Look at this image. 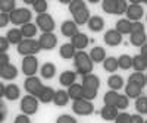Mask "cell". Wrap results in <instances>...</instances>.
I'll use <instances>...</instances> for the list:
<instances>
[{"mask_svg":"<svg viewBox=\"0 0 147 123\" xmlns=\"http://www.w3.org/2000/svg\"><path fill=\"white\" fill-rule=\"evenodd\" d=\"M93 63L94 61L91 60L90 54L85 53V51H77L75 57H74V66H75V72L81 76H85L91 73L93 70Z\"/></svg>","mask_w":147,"mask_h":123,"instance_id":"obj_1","label":"cell"},{"mask_svg":"<svg viewBox=\"0 0 147 123\" xmlns=\"http://www.w3.org/2000/svg\"><path fill=\"white\" fill-rule=\"evenodd\" d=\"M16 50L24 57H25V56H34V54H37L41 50V45H40L38 40H34V38L28 40V38H25L21 44L16 45Z\"/></svg>","mask_w":147,"mask_h":123,"instance_id":"obj_2","label":"cell"},{"mask_svg":"<svg viewBox=\"0 0 147 123\" xmlns=\"http://www.w3.org/2000/svg\"><path fill=\"white\" fill-rule=\"evenodd\" d=\"M38 103H40L38 97L27 94L25 97L21 98V112L27 116H32L38 112Z\"/></svg>","mask_w":147,"mask_h":123,"instance_id":"obj_3","label":"cell"},{"mask_svg":"<svg viewBox=\"0 0 147 123\" xmlns=\"http://www.w3.org/2000/svg\"><path fill=\"white\" fill-rule=\"evenodd\" d=\"M9 16H10V22L13 25H21V27L25 25V23H30L32 19V13L28 7H21V9L18 7Z\"/></svg>","mask_w":147,"mask_h":123,"instance_id":"obj_4","label":"cell"},{"mask_svg":"<svg viewBox=\"0 0 147 123\" xmlns=\"http://www.w3.org/2000/svg\"><path fill=\"white\" fill-rule=\"evenodd\" d=\"M21 70L27 78L30 76H35L37 70H38V59L35 56H25L22 59L21 63Z\"/></svg>","mask_w":147,"mask_h":123,"instance_id":"obj_5","label":"cell"},{"mask_svg":"<svg viewBox=\"0 0 147 123\" xmlns=\"http://www.w3.org/2000/svg\"><path fill=\"white\" fill-rule=\"evenodd\" d=\"M35 25L38 27L40 31H43V34H47V32H53L55 31V19L52 15L49 13H43V15H37L35 18Z\"/></svg>","mask_w":147,"mask_h":123,"instance_id":"obj_6","label":"cell"},{"mask_svg":"<svg viewBox=\"0 0 147 123\" xmlns=\"http://www.w3.org/2000/svg\"><path fill=\"white\" fill-rule=\"evenodd\" d=\"M72 112L78 114V116H90L94 113V106L91 101L87 100H78V101H74L72 104Z\"/></svg>","mask_w":147,"mask_h":123,"instance_id":"obj_7","label":"cell"},{"mask_svg":"<svg viewBox=\"0 0 147 123\" xmlns=\"http://www.w3.org/2000/svg\"><path fill=\"white\" fill-rule=\"evenodd\" d=\"M43 84L40 81V78H35V76H30L25 79L24 82V90H25L30 95H34V97H38L43 91Z\"/></svg>","mask_w":147,"mask_h":123,"instance_id":"obj_8","label":"cell"},{"mask_svg":"<svg viewBox=\"0 0 147 123\" xmlns=\"http://www.w3.org/2000/svg\"><path fill=\"white\" fill-rule=\"evenodd\" d=\"M143 15H144V7L140 5V2L132 0V3L127 9V19L131 22H140Z\"/></svg>","mask_w":147,"mask_h":123,"instance_id":"obj_9","label":"cell"},{"mask_svg":"<svg viewBox=\"0 0 147 123\" xmlns=\"http://www.w3.org/2000/svg\"><path fill=\"white\" fill-rule=\"evenodd\" d=\"M38 43L41 45V50H53L57 45V37L53 32H47V34H41Z\"/></svg>","mask_w":147,"mask_h":123,"instance_id":"obj_10","label":"cell"},{"mask_svg":"<svg viewBox=\"0 0 147 123\" xmlns=\"http://www.w3.org/2000/svg\"><path fill=\"white\" fill-rule=\"evenodd\" d=\"M88 43H90V38L84 32H78L75 37L71 38V44L77 48V51H84V48L88 45Z\"/></svg>","mask_w":147,"mask_h":123,"instance_id":"obj_11","label":"cell"},{"mask_svg":"<svg viewBox=\"0 0 147 123\" xmlns=\"http://www.w3.org/2000/svg\"><path fill=\"white\" fill-rule=\"evenodd\" d=\"M77 76H78V73L77 72H74V70H65L60 73V76H59V84L62 85V87H72L74 84H77Z\"/></svg>","mask_w":147,"mask_h":123,"instance_id":"obj_12","label":"cell"},{"mask_svg":"<svg viewBox=\"0 0 147 123\" xmlns=\"http://www.w3.org/2000/svg\"><path fill=\"white\" fill-rule=\"evenodd\" d=\"M105 43L110 47H116L122 43V34H119L116 29H109L105 32Z\"/></svg>","mask_w":147,"mask_h":123,"instance_id":"obj_13","label":"cell"},{"mask_svg":"<svg viewBox=\"0 0 147 123\" xmlns=\"http://www.w3.org/2000/svg\"><path fill=\"white\" fill-rule=\"evenodd\" d=\"M72 18H74V22L77 23V25H85V23H88V21H90V18H91V15H90V10H88V7L85 6V7H82V9H80V10H77L75 13H72Z\"/></svg>","mask_w":147,"mask_h":123,"instance_id":"obj_14","label":"cell"},{"mask_svg":"<svg viewBox=\"0 0 147 123\" xmlns=\"http://www.w3.org/2000/svg\"><path fill=\"white\" fill-rule=\"evenodd\" d=\"M60 32H62L63 37L72 38V37H75L80 31H78V25L74 21H65L62 25H60Z\"/></svg>","mask_w":147,"mask_h":123,"instance_id":"obj_15","label":"cell"},{"mask_svg":"<svg viewBox=\"0 0 147 123\" xmlns=\"http://www.w3.org/2000/svg\"><path fill=\"white\" fill-rule=\"evenodd\" d=\"M119 114V108L116 106H105L102 110H100V116L103 120L106 122H112L118 117Z\"/></svg>","mask_w":147,"mask_h":123,"instance_id":"obj_16","label":"cell"},{"mask_svg":"<svg viewBox=\"0 0 147 123\" xmlns=\"http://www.w3.org/2000/svg\"><path fill=\"white\" fill-rule=\"evenodd\" d=\"M82 87L90 88V90H99L100 88V79L94 73H88V75L82 76Z\"/></svg>","mask_w":147,"mask_h":123,"instance_id":"obj_17","label":"cell"},{"mask_svg":"<svg viewBox=\"0 0 147 123\" xmlns=\"http://www.w3.org/2000/svg\"><path fill=\"white\" fill-rule=\"evenodd\" d=\"M18 73L19 70L16 69V66L10 65V63L0 68V76H2V79H6V81H12V79L18 78Z\"/></svg>","mask_w":147,"mask_h":123,"instance_id":"obj_18","label":"cell"},{"mask_svg":"<svg viewBox=\"0 0 147 123\" xmlns=\"http://www.w3.org/2000/svg\"><path fill=\"white\" fill-rule=\"evenodd\" d=\"M68 94H69V98L72 101L82 100L84 98V87H82V84H74L72 87L68 88Z\"/></svg>","mask_w":147,"mask_h":123,"instance_id":"obj_19","label":"cell"},{"mask_svg":"<svg viewBox=\"0 0 147 123\" xmlns=\"http://www.w3.org/2000/svg\"><path fill=\"white\" fill-rule=\"evenodd\" d=\"M59 54H60V57L65 59V60L74 59V57H75V54H77V48L74 47L71 43L62 44V45H60V48H59Z\"/></svg>","mask_w":147,"mask_h":123,"instance_id":"obj_20","label":"cell"},{"mask_svg":"<svg viewBox=\"0 0 147 123\" xmlns=\"http://www.w3.org/2000/svg\"><path fill=\"white\" fill-rule=\"evenodd\" d=\"M87 25H88V29H90V31H93V32H100V31H103V28H105V21H103L102 16L94 15V16L90 18V21H88Z\"/></svg>","mask_w":147,"mask_h":123,"instance_id":"obj_21","label":"cell"},{"mask_svg":"<svg viewBox=\"0 0 147 123\" xmlns=\"http://www.w3.org/2000/svg\"><path fill=\"white\" fill-rule=\"evenodd\" d=\"M88 54H90V57H91V60L94 61V63H102V61L106 60V50L100 45L93 47Z\"/></svg>","mask_w":147,"mask_h":123,"instance_id":"obj_22","label":"cell"},{"mask_svg":"<svg viewBox=\"0 0 147 123\" xmlns=\"http://www.w3.org/2000/svg\"><path fill=\"white\" fill-rule=\"evenodd\" d=\"M6 38H7V41L10 44H15V45L21 44L24 40H25V38H24V35H22V32H21V29H18V28L9 29L7 34H6Z\"/></svg>","mask_w":147,"mask_h":123,"instance_id":"obj_23","label":"cell"},{"mask_svg":"<svg viewBox=\"0 0 147 123\" xmlns=\"http://www.w3.org/2000/svg\"><path fill=\"white\" fill-rule=\"evenodd\" d=\"M21 97V90L16 84H9L6 85V94H5V98H7L9 101H16L19 100Z\"/></svg>","mask_w":147,"mask_h":123,"instance_id":"obj_24","label":"cell"},{"mask_svg":"<svg viewBox=\"0 0 147 123\" xmlns=\"http://www.w3.org/2000/svg\"><path fill=\"white\" fill-rule=\"evenodd\" d=\"M124 78H122L121 75H116V73H113V75H110L107 78V87L110 90H113V91H118L121 90L122 87H124Z\"/></svg>","mask_w":147,"mask_h":123,"instance_id":"obj_25","label":"cell"},{"mask_svg":"<svg viewBox=\"0 0 147 123\" xmlns=\"http://www.w3.org/2000/svg\"><path fill=\"white\" fill-rule=\"evenodd\" d=\"M55 94H56V91H55L52 87H44L43 91H41V94L38 95V100H40V103H43V104L53 103V100H55Z\"/></svg>","mask_w":147,"mask_h":123,"instance_id":"obj_26","label":"cell"},{"mask_svg":"<svg viewBox=\"0 0 147 123\" xmlns=\"http://www.w3.org/2000/svg\"><path fill=\"white\" fill-rule=\"evenodd\" d=\"M69 100H71V98H69L68 91H65V90H57L56 94H55V100H53V103H55L57 107H65V106L68 104Z\"/></svg>","mask_w":147,"mask_h":123,"instance_id":"obj_27","label":"cell"},{"mask_svg":"<svg viewBox=\"0 0 147 123\" xmlns=\"http://www.w3.org/2000/svg\"><path fill=\"white\" fill-rule=\"evenodd\" d=\"M141 92H143V88H140L138 85H134L131 82L127 84L125 87V95L128 98H132V100H137V98L141 97Z\"/></svg>","mask_w":147,"mask_h":123,"instance_id":"obj_28","label":"cell"},{"mask_svg":"<svg viewBox=\"0 0 147 123\" xmlns=\"http://www.w3.org/2000/svg\"><path fill=\"white\" fill-rule=\"evenodd\" d=\"M37 31H38V27L35 25V23L30 22V23H25V25H22L21 27V32L24 35V38H28V40H32Z\"/></svg>","mask_w":147,"mask_h":123,"instance_id":"obj_29","label":"cell"},{"mask_svg":"<svg viewBox=\"0 0 147 123\" xmlns=\"http://www.w3.org/2000/svg\"><path fill=\"white\" fill-rule=\"evenodd\" d=\"M40 75H41V78H44V79H52V78H55V75H56V66H55L53 63H50V61H47V63H44V65L41 66Z\"/></svg>","mask_w":147,"mask_h":123,"instance_id":"obj_30","label":"cell"},{"mask_svg":"<svg viewBox=\"0 0 147 123\" xmlns=\"http://www.w3.org/2000/svg\"><path fill=\"white\" fill-rule=\"evenodd\" d=\"M129 43L134 47H143L147 43V34L146 32H137V34H131L129 35Z\"/></svg>","mask_w":147,"mask_h":123,"instance_id":"obj_31","label":"cell"},{"mask_svg":"<svg viewBox=\"0 0 147 123\" xmlns=\"http://www.w3.org/2000/svg\"><path fill=\"white\" fill-rule=\"evenodd\" d=\"M128 82H131L134 85H138L140 88H144L147 85L146 84V75L143 72H134V73H131L129 78H128Z\"/></svg>","mask_w":147,"mask_h":123,"instance_id":"obj_32","label":"cell"},{"mask_svg":"<svg viewBox=\"0 0 147 123\" xmlns=\"http://www.w3.org/2000/svg\"><path fill=\"white\" fill-rule=\"evenodd\" d=\"M131 27H132V22L131 21H128V19H119L116 22V28L115 29L119 34H122V35H127V34L131 35Z\"/></svg>","mask_w":147,"mask_h":123,"instance_id":"obj_33","label":"cell"},{"mask_svg":"<svg viewBox=\"0 0 147 123\" xmlns=\"http://www.w3.org/2000/svg\"><path fill=\"white\" fill-rule=\"evenodd\" d=\"M103 68H105V70L106 72H109V73H113L119 69V63H118V59H115V57H106V60L103 61Z\"/></svg>","mask_w":147,"mask_h":123,"instance_id":"obj_34","label":"cell"},{"mask_svg":"<svg viewBox=\"0 0 147 123\" xmlns=\"http://www.w3.org/2000/svg\"><path fill=\"white\" fill-rule=\"evenodd\" d=\"M132 68L136 69V72H143L144 69H147V61L146 57L141 54H137L132 57Z\"/></svg>","mask_w":147,"mask_h":123,"instance_id":"obj_35","label":"cell"},{"mask_svg":"<svg viewBox=\"0 0 147 123\" xmlns=\"http://www.w3.org/2000/svg\"><path fill=\"white\" fill-rule=\"evenodd\" d=\"M119 92L118 91H113V90H110L105 94L103 97V101H105V106H116L118 100H119Z\"/></svg>","mask_w":147,"mask_h":123,"instance_id":"obj_36","label":"cell"},{"mask_svg":"<svg viewBox=\"0 0 147 123\" xmlns=\"http://www.w3.org/2000/svg\"><path fill=\"white\" fill-rule=\"evenodd\" d=\"M102 9L109 15H116L118 0H103L102 2Z\"/></svg>","mask_w":147,"mask_h":123,"instance_id":"obj_37","label":"cell"},{"mask_svg":"<svg viewBox=\"0 0 147 123\" xmlns=\"http://www.w3.org/2000/svg\"><path fill=\"white\" fill-rule=\"evenodd\" d=\"M16 7V2L15 0H0V10H2V13H12Z\"/></svg>","mask_w":147,"mask_h":123,"instance_id":"obj_38","label":"cell"},{"mask_svg":"<svg viewBox=\"0 0 147 123\" xmlns=\"http://www.w3.org/2000/svg\"><path fill=\"white\" fill-rule=\"evenodd\" d=\"M136 110L138 114H147V95H141L136 100Z\"/></svg>","mask_w":147,"mask_h":123,"instance_id":"obj_39","label":"cell"},{"mask_svg":"<svg viewBox=\"0 0 147 123\" xmlns=\"http://www.w3.org/2000/svg\"><path fill=\"white\" fill-rule=\"evenodd\" d=\"M47 2L46 0H32V9L37 12V15H43L47 13Z\"/></svg>","mask_w":147,"mask_h":123,"instance_id":"obj_40","label":"cell"},{"mask_svg":"<svg viewBox=\"0 0 147 123\" xmlns=\"http://www.w3.org/2000/svg\"><path fill=\"white\" fill-rule=\"evenodd\" d=\"M118 63H119V69L128 70V69L132 68V57L128 56V54H122V56L118 59Z\"/></svg>","mask_w":147,"mask_h":123,"instance_id":"obj_41","label":"cell"},{"mask_svg":"<svg viewBox=\"0 0 147 123\" xmlns=\"http://www.w3.org/2000/svg\"><path fill=\"white\" fill-rule=\"evenodd\" d=\"M82 7H85V2H84V0H71V3H69V6H68L71 15L75 13L77 10H80V9H82Z\"/></svg>","mask_w":147,"mask_h":123,"instance_id":"obj_42","label":"cell"},{"mask_svg":"<svg viewBox=\"0 0 147 123\" xmlns=\"http://www.w3.org/2000/svg\"><path fill=\"white\" fill-rule=\"evenodd\" d=\"M116 107H118L119 110H127V108L129 107V98H128L125 94H121V95H119V100H118V103H116Z\"/></svg>","mask_w":147,"mask_h":123,"instance_id":"obj_43","label":"cell"},{"mask_svg":"<svg viewBox=\"0 0 147 123\" xmlns=\"http://www.w3.org/2000/svg\"><path fill=\"white\" fill-rule=\"evenodd\" d=\"M97 91L99 90H90V88H84V100L87 101H93L97 97Z\"/></svg>","mask_w":147,"mask_h":123,"instance_id":"obj_44","label":"cell"},{"mask_svg":"<svg viewBox=\"0 0 147 123\" xmlns=\"http://www.w3.org/2000/svg\"><path fill=\"white\" fill-rule=\"evenodd\" d=\"M56 123H77V119L69 114H60L56 119Z\"/></svg>","mask_w":147,"mask_h":123,"instance_id":"obj_45","label":"cell"},{"mask_svg":"<svg viewBox=\"0 0 147 123\" xmlns=\"http://www.w3.org/2000/svg\"><path fill=\"white\" fill-rule=\"evenodd\" d=\"M129 5H127L125 0H118V9H116V15H124L127 13V9Z\"/></svg>","mask_w":147,"mask_h":123,"instance_id":"obj_46","label":"cell"},{"mask_svg":"<svg viewBox=\"0 0 147 123\" xmlns=\"http://www.w3.org/2000/svg\"><path fill=\"white\" fill-rule=\"evenodd\" d=\"M137 32H146L144 31V23L140 22H132V27H131V34H137Z\"/></svg>","mask_w":147,"mask_h":123,"instance_id":"obj_47","label":"cell"},{"mask_svg":"<svg viewBox=\"0 0 147 123\" xmlns=\"http://www.w3.org/2000/svg\"><path fill=\"white\" fill-rule=\"evenodd\" d=\"M131 120V116L128 113H119L118 117L115 119V123H129Z\"/></svg>","mask_w":147,"mask_h":123,"instance_id":"obj_48","label":"cell"},{"mask_svg":"<svg viewBox=\"0 0 147 123\" xmlns=\"http://www.w3.org/2000/svg\"><path fill=\"white\" fill-rule=\"evenodd\" d=\"M13 123H31V119H30V116H27V114L22 113V114H19V116L15 117Z\"/></svg>","mask_w":147,"mask_h":123,"instance_id":"obj_49","label":"cell"},{"mask_svg":"<svg viewBox=\"0 0 147 123\" xmlns=\"http://www.w3.org/2000/svg\"><path fill=\"white\" fill-rule=\"evenodd\" d=\"M9 41H7V38L6 37H2L0 38V53H6V50L9 48Z\"/></svg>","mask_w":147,"mask_h":123,"instance_id":"obj_50","label":"cell"},{"mask_svg":"<svg viewBox=\"0 0 147 123\" xmlns=\"http://www.w3.org/2000/svg\"><path fill=\"white\" fill-rule=\"evenodd\" d=\"M9 22H10L9 13H2V15H0V27H2V28H5Z\"/></svg>","mask_w":147,"mask_h":123,"instance_id":"obj_51","label":"cell"},{"mask_svg":"<svg viewBox=\"0 0 147 123\" xmlns=\"http://www.w3.org/2000/svg\"><path fill=\"white\" fill-rule=\"evenodd\" d=\"M9 65V56L6 53H0V68Z\"/></svg>","mask_w":147,"mask_h":123,"instance_id":"obj_52","label":"cell"},{"mask_svg":"<svg viewBox=\"0 0 147 123\" xmlns=\"http://www.w3.org/2000/svg\"><path fill=\"white\" fill-rule=\"evenodd\" d=\"M129 123H144V119H143L141 114H132Z\"/></svg>","mask_w":147,"mask_h":123,"instance_id":"obj_53","label":"cell"},{"mask_svg":"<svg viewBox=\"0 0 147 123\" xmlns=\"http://www.w3.org/2000/svg\"><path fill=\"white\" fill-rule=\"evenodd\" d=\"M0 108H2V112H0V113H2V114H0V120H5V117H6V107H5V104H3V101L2 103H0Z\"/></svg>","mask_w":147,"mask_h":123,"instance_id":"obj_54","label":"cell"},{"mask_svg":"<svg viewBox=\"0 0 147 123\" xmlns=\"http://www.w3.org/2000/svg\"><path fill=\"white\" fill-rule=\"evenodd\" d=\"M140 54H141V56H144V57H147V43L140 48Z\"/></svg>","mask_w":147,"mask_h":123,"instance_id":"obj_55","label":"cell"},{"mask_svg":"<svg viewBox=\"0 0 147 123\" xmlns=\"http://www.w3.org/2000/svg\"><path fill=\"white\" fill-rule=\"evenodd\" d=\"M5 94H6V85H0V98H3L5 97Z\"/></svg>","mask_w":147,"mask_h":123,"instance_id":"obj_56","label":"cell"},{"mask_svg":"<svg viewBox=\"0 0 147 123\" xmlns=\"http://www.w3.org/2000/svg\"><path fill=\"white\" fill-rule=\"evenodd\" d=\"M146 84H147V75H146Z\"/></svg>","mask_w":147,"mask_h":123,"instance_id":"obj_57","label":"cell"},{"mask_svg":"<svg viewBox=\"0 0 147 123\" xmlns=\"http://www.w3.org/2000/svg\"><path fill=\"white\" fill-rule=\"evenodd\" d=\"M144 123H147V120H144Z\"/></svg>","mask_w":147,"mask_h":123,"instance_id":"obj_58","label":"cell"},{"mask_svg":"<svg viewBox=\"0 0 147 123\" xmlns=\"http://www.w3.org/2000/svg\"><path fill=\"white\" fill-rule=\"evenodd\" d=\"M146 61H147V57H146Z\"/></svg>","mask_w":147,"mask_h":123,"instance_id":"obj_59","label":"cell"},{"mask_svg":"<svg viewBox=\"0 0 147 123\" xmlns=\"http://www.w3.org/2000/svg\"><path fill=\"white\" fill-rule=\"evenodd\" d=\"M146 21H147V16H146Z\"/></svg>","mask_w":147,"mask_h":123,"instance_id":"obj_60","label":"cell"}]
</instances>
